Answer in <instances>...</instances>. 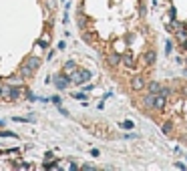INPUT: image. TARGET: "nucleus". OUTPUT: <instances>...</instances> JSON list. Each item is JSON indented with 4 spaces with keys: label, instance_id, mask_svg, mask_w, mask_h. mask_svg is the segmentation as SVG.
Listing matches in <instances>:
<instances>
[{
    "label": "nucleus",
    "instance_id": "1",
    "mask_svg": "<svg viewBox=\"0 0 187 171\" xmlns=\"http://www.w3.org/2000/svg\"><path fill=\"white\" fill-rule=\"evenodd\" d=\"M87 81H91V71H87V68H76L71 75V83L73 85H84Z\"/></svg>",
    "mask_w": 187,
    "mask_h": 171
},
{
    "label": "nucleus",
    "instance_id": "2",
    "mask_svg": "<svg viewBox=\"0 0 187 171\" xmlns=\"http://www.w3.org/2000/svg\"><path fill=\"white\" fill-rule=\"evenodd\" d=\"M69 85H71V76L69 75L61 72V75L54 76V87H57L58 91H66V89H69Z\"/></svg>",
    "mask_w": 187,
    "mask_h": 171
},
{
    "label": "nucleus",
    "instance_id": "3",
    "mask_svg": "<svg viewBox=\"0 0 187 171\" xmlns=\"http://www.w3.org/2000/svg\"><path fill=\"white\" fill-rule=\"evenodd\" d=\"M155 61H157V53H155V49H147V50H145V54L141 57V65H143V67H151Z\"/></svg>",
    "mask_w": 187,
    "mask_h": 171
},
{
    "label": "nucleus",
    "instance_id": "4",
    "mask_svg": "<svg viewBox=\"0 0 187 171\" xmlns=\"http://www.w3.org/2000/svg\"><path fill=\"white\" fill-rule=\"evenodd\" d=\"M141 105H143L145 111H153L155 109V95H153V93H147V95L141 99Z\"/></svg>",
    "mask_w": 187,
    "mask_h": 171
},
{
    "label": "nucleus",
    "instance_id": "5",
    "mask_svg": "<svg viewBox=\"0 0 187 171\" xmlns=\"http://www.w3.org/2000/svg\"><path fill=\"white\" fill-rule=\"evenodd\" d=\"M129 87L133 89V91H143V89H145V81H143V76L135 75L133 79L129 81Z\"/></svg>",
    "mask_w": 187,
    "mask_h": 171
},
{
    "label": "nucleus",
    "instance_id": "6",
    "mask_svg": "<svg viewBox=\"0 0 187 171\" xmlns=\"http://www.w3.org/2000/svg\"><path fill=\"white\" fill-rule=\"evenodd\" d=\"M121 65H125L127 68H131V71H133V68H137V62H135V57L131 53H127V54H123L121 57Z\"/></svg>",
    "mask_w": 187,
    "mask_h": 171
},
{
    "label": "nucleus",
    "instance_id": "7",
    "mask_svg": "<svg viewBox=\"0 0 187 171\" xmlns=\"http://www.w3.org/2000/svg\"><path fill=\"white\" fill-rule=\"evenodd\" d=\"M107 65L109 67H119L121 65V54H119L117 50H113V53L107 54Z\"/></svg>",
    "mask_w": 187,
    "mask_h": 171
},
{
    "label": "nucleus",
    "instance_id": "8",
    "mask_svg": "<svg viewBox=\"0 0 187 171\" xmlns=\"http://www.w3.org/2000/svg\"><path fill=\"white\" fill-rule=\"evenodd\" d=\"M22 65H26L32 72H36V71H38V67H40V58H38V57H28L26 61L22 62Z\"/></svg>",
    "mask_w": 187,
    "mask_h": 171
},
{
    "label": "nucleus",
    "instance_id": "9",
    "mask_svg": "<svg viewBox=\"0 0 187 171\" xmlns=\"http://www.w3.org/2000/svg\"><path fill=\"white\" fill-rule=\"evenodd\" d=\"M165 105H167V97H163L161 93H157V95H155V109L157 111H163Z\"/></svg>",
    "mask_w": 187,
    "mask_h": 171
},
{
    "label": "nucleus",
    "instance_id": "10",
    "mask_svg": "<svg viewBox=\"0 0 187 171\" xmlns=\"http://www.w3.org/2000/svg\"><path fill=\"white\" fill-rule=\"evenodd\" d=\"M145 87H147V91H149V93L157 95V93L161 91V87H163V85H159L157 81H147V83H145Z\"/></svg>",
    "mask_w": 187,
    "mask_h": 171
},
{
    "label": "nucleus",
    "instance_id": "11",
    "mask_svg": "<svg viewBox=\"0 0 187 171\" xmlns=\"http://www.w3.org/2000/svg\"><path fill=\"white\" fill-rule=\"evenodd\" d=\"M173 129H175V123L167 121V123H163V127H161V133L163 135H173Z\"/></svg>",
    "mask_w": 187,
    "mask_h": 171
},
{
    "label": "nucleus",
    "instance_id": "12",
    "mask_svg": "<svg viewBox=\"0 0 187 171\" xmlns=\"http://www.w3.org/2000/svg\"><path fill=\"white\" fill-rule=\"evenodd\" d=\"M181 26H185V24H183V22H179V20H175V18H173V20H169V24H167V28H169V30H171V32L179 30Z\"/></svg>",
    "mask_w": 187,
    "mask_h": 171
},
{
    "label": "nucleus",
    "instance_id": "13",
    "mask_svg": "<svg viewBox=\"0 0 187 171\" xmlns=\"http://www.w3.org/2000/svg\"><path fill=\"white\" fill-rule=\"evenodd\" d=\"M76 71V62H73V61H69V62H66V65H65V68H62V72H65V75H73V72Z\"/></svg>",
    "mask_w": 187,
    "mask_h": 171
},
{
    "label": "nucleus",
    "instance_id": "14",
    "mask_svg": "<svg viewBox=\"0 0 187 171\" xmlns=\"http://www.w3.org/2000/svg\"><path fill=\"white\" fill-rule=\"evenodd\" d=\"M22 87H20V85H16V87H12V93H10V101H16V99H18V97L20 95H22Z\"/></svg>",
    "mask_w": 187,
    "mask_h": 171
},
{
    "label": "nucleus",
    "instance_id": "15",
    "mask_svg": "<svg viewBox=\"0 0 187 171\" xmlns=\"http://www.w3.org/2000/svg\"><path fill=\"white\" fill-rule=\"evenodd\" d=\"M10 93H12V85H2V99H6V101H10Z\"/></svg>",
    "mask_w": 187,
    "mask_h": 171
},
{
    "label": "nucleus",
    "instance_id": "16",
    "mask_svg": "<svg viewBox=\"0 0 187 171\" xmlns=\"http://www.w3.org/2000/svg\"><path fill=\"white\" fill-rule=\"evenodd\" d=\"M20 75H22L24 79H30V76L34 75V72H32V71H30V68H28L26 65H20Z\"/></svg>",
    "mask_w": 187,
    "mask_h": 171
},
{
    "label": "nucleus",
    "instance_id": "17",
    "mask_svg": "<svg viewBox=\"0 0 187 171\" xmlns=\"http://www.w3.org/2000/svg\"><path fill=\"white\" fill-rule=\"evenodd\" d=\"M22 79H24L22 75H16V76H10V79H6V81H8V85L14 87V85H22Z\"/></svg>",
    "mask_w": 187,
    "mask_h": 171
},
{
    "label": "nucleus",
    "instance_id": "18",
    "mask_svg": "<svg viewBox=\"0 0 187 171\" xmlns=\"http://www.w3.org/2000/svg\"><path fill=\"white\" fill-rule=\"evenodd\" d=\"M161 95H163V97H167V99H169V97H173V89L171 87H161Z\"/></svg>",
    "mask_w": 187,
    "mask_h": 171
},
{
    "label": "nucleus",
    "instance_id": "19",
    "mask_svg": "<svg viewBox=\"0 0 187 171\" xmlns=\"http://www.w3.org/2000/svg\"><path fill=\"white\" fill-rule=\"evenodd\" d=\"M133 127H135V125H133V121H123V123H121V129H127V131H131Z\"/></svg>",
    "mask_w": 187,
    "mask_h": 171
},
{
    "label": "nucleus",
    "instance_id": "20",
    "mask_svg": "<svg viewBox=\"0 0 187 171\" xmlns=\"http://www.w3.org/2000/svg\"><path fill=\"white\" fill-rule=\"evenodd\" d=\"M165 53H167V54L173 53V40H167V42H165Z\"/></svg>",
    "mask_w": 187,
    "mask_h": 171
},
{
    "label": "nucleus",
    "instance_id": "21",
    "mask_svg": "<svg viewBox=\"0 0 187 171\" xmlns=\"http://www.w3.org/2000/svg\"><path fill=\"white\" fill-rule=\"evenodd\" d=\"M83 38H84L87 42H93V40H95V36H93V34L89 32V30H84V32H83Z\"/></svg>",
    "mask_w": 187,
    "mask_h": 171
},
{
    "label": "nucleus",
    "instance_id": "22",
    "mask_svg": "<svg viewBox=\"0 0 187 171\" xmlns=\"http://www.w3.org/2000/svg\"><path fill=\"white\" fill-rule=\"evenodd\" d=\"M179 50H181L183 54L187 53V38H185V40H181V42H179Z\"/></svg>",
    "mask_w": 187,
    "mask_h": 171
},
{
    "label": "nucleus",
    "instance_id": "23",
    "mask_svg": "<svg viewBox=\"0 0 187 171\" xmlns=\"http://www.w3.org/2000/svg\"><path fill=\"white\" fill-rule=\"evenodd\" d=\"M73 97H75L76 101H87V95H84V93H75Z\"/></svg>",
    "mask_w": 187,
    "mask_h": 171
},
{
    "label": "nucleus",
    "instance_id": "24",
    "mask_svg": "<svg viewBox=\"0 0 187 171\" xmlns=\"http://www.w3.org/2000/svg\"><path fill=\"white\" fill-rule=\"evenodd\" d=\"M123 49H125V42H115V50H117V53H121Z\"/></svg>",
    "mask_w": 187,
    "mask_h": 171
},
{
    "label": "nucleus",
    "instance_id": "25",
    "mask_svg": "<svg viewBox=\"0 0 187 171\" xmlns=\"http://www.w3.org/2000/svg\"><path fill=\"white\" fill-rule=\"evenodd\" d=\"M147 14V8H145V4H139V16H145Z\"/></svg>",
    "mask_w": 187,
    "mask_h": 171
},
{
    "label": "nucleus",
    "instance_id": "26",
    "mask_svg": "<svg viewBox=\"0 0 187 171\" xmlns=\"http://www.w3.org/2000/svg\"><path fill=\"white\" fill-rule=\"evenodd\" d=\"M38 46H40V49H48V40H46V38L38 40Z\"/></svg>",
    "mask_w": 187,
    "mask_h": 171
},
{
    "label": "nucleus",
    "instance_id": "27",
    "mask_svg": "<svg viewBox=\"0 0 187 171\" xmlns=\"http://www.w3.org/2000/svg\"><path fill=\"white\" fill-rule=\"evenodd\" d=\"M179 97H187V85H185V87H181V89H179Z\"/></svg>",
    "mask_w": 187,
    "mask_h": 171
},
{
    "label": "nucleus",
    "instance_id": "28",
    "mask_svg": "<svg viewBox=\"0 0 187 171\" xmlns=\"http://www.w3.org/2000/svg\"><path fill=\"white\" fill-rule=\"evenodd\" d=\"M52 103L54 105H61V97H52Z\"/></svg>",
    "mask_w": 187,
    "mask_h": 171
},
{
    "label": "nucleus",
    "instance_id": "29",
    "mask_svg": "<svg viewBox=\"0 0 187 171\" xmlns=\"http://www.w3.org/2000/svg\"><path fill=\"white\" fill-rule=\"evenodd\" d=\"M0 97H2V85H0Z\"/></svg>",
    "mask_w": 187,
    "mask_h": 171
},
{
    "label": "nucleus",
    "instance_id": "30",
    "mask_svg": "<svg viewBox=\"0 0 187 171\" xmlns=\"http://www.w3.org/2000/svg\"><path fill=\"white\" fill-rule=\"evenodd\" d=\"M183 141H185V143H187V135H183Z\"/></svg>",
    "mask_w": 187,
    "mask_h": 171
},
{
    "label": "nucleus",
    "instance_id": "31",
    "mask_svg": "<svg viewBox=\"0 0 187 171\" xmlns=\"http://www.w3.org/2000/svg\"><path fill=\"white\" fill-rule=\"evenodd\" d=\"M185 75H187V68H185Z\"/></svg>",
    "mask_w": 187,
    "mask_h": 171
},
{
    "label": "nucleus",
    "instance_id": "32",
    "mask_svg": "<svg viewBox=\"0 0 187 171\" xmlns=\"http://www.w3.org/2000/svg\"><path fill=\"white\" fill-rule=\"evenodd\" d=\"M185 65H187V58H185Z\"/></svg>",
    "mask_w": 187,
    "mask_h": 171
}]
</instances>
